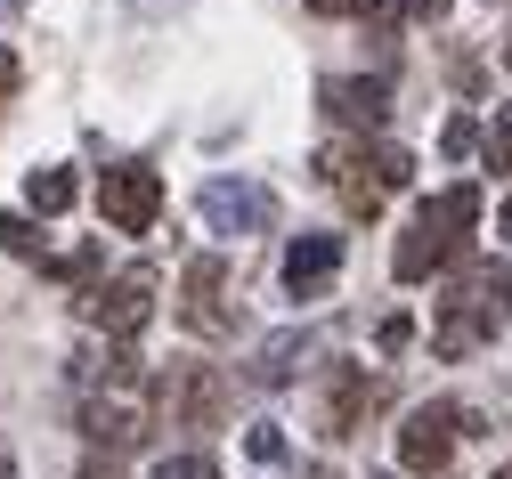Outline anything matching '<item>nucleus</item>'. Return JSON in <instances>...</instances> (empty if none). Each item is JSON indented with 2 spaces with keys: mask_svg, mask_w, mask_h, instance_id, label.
<instances>
[{
  "mask_svg": "<svg viewBox=\"0 0 512 479\" xmlns=\"http://www.w3.org/2000/svg\"><path fill=\"white\" fill-rule=\"evenodd\" d=\"M82 317L106 325V333H139L155 317V268H122L114 285H90L82 293Z\"/></svg>",
  "mask_w": 512,
  "mask_h": 479,
  "instance_id": "nucleus-8",
  "label": "nucleus"
},
{
  "mask_svg": "<svg viewBox=\"0 0 512 479\" xmlns=\"http://www.w3.org/2000/svg\"><path fill=\"white\" fill-rule=\"evenodd\" d=\"M0 244H9L17 260H41V236H33V220H25V212H9V220H0Z\"/></svg>",
  "mask_w": 512,
  "mask_h": 479,
  "instance_id": "nucleus-17",
  "label": "nucleus"
},
{
  "mask_svg": "<svg viewBox=\"0 0 512 479\" xmlns=\"http://www.w3.org/2000/svg\"><path fill=\"white\" fill-rule=\"evenodd\" d=\"M25 203H33L41 220H57V212H74V203H82V179L74 171H33L25 179Z\"/></svg>",
  "mask_w": 512,
  "mask_h": 479,
  "instance_id": "nucleus-15",
  "label": "nucleus"
},
{
  "mask_svg": "<svg viewBox=\"0 0 512 479\" xmlns=\"http://www.w3.org/2000/svg\"><path fill=\"white\" fill-rule=\"evenodd\" d=\"M504 236H512V203H504Z\"/></svg>",
  "mask_w": 512,
  "mask_h": 479,
  "instance_id": "nucleus-26",
  "label": "nucleus"
},
{
  "mask_svg": "<svg viewBox=\"0 0 512 479\" xmlns=\"http://www.w3.org/2000/svg\"><path fill=\"white\" fill-rule=\"evenodd\" d=\"M342 277V236H293L285 244V293L293 301H326Z\"/></svg>",
  "mask_w": 512,
  "mask_h": 479,
  "instance_id": "nucleus-11",
  "label": "nucleus"
},
{
  "mask_svg": "<svg viewBox=\"0 0 512 479\" xmlns=\"http://www.w3.org/2000/svg\"><path fill=\"white\" fill-rule=\"evenodd\" d=\"M179 325L187 333H236V309H228V268H220V252H196L187 260V277H179Z\"/></svg>",
  "mask_w": 512,
  "mask_h": 479,
  "instance_id": "nucleus-7",
  "label": "nucleus"
},
{
  "mask_svg": "<svg viewBox=\"0 0 512 479\" xmlns=\"http://www.w3.org/2000/svg\"><path fill=\"white\" fill-rule=\"evenodd\" d=\"M374 341H382V350H391V358H399V350H407V341H415V325H407V317H382V333H374Z\"/></svg>",
  "mask_w": 512,
  "mask_h": 479,
  "instance_id": "nucleus-21",
  "label": "nucleus"
},
{
  "mask_svg": "<svg viewBox=\"0 0 512 479\" xmlns=\"http://www.w3.org/2000/svg\"><path fill=\"white\" fill-rule=\"evenodd\" d=\"M204 220H212V236H261L277 220V195L252 187V179H212L204 187Z\"/></svg>",
  "mask_w": 512,
  "mask_h": 479,
  "instance_id": "nucleus-9",
  "label": "nucleus"
},
{
  "mask_svg": "<svg viewBox=\"0 0 512 479\" xmlns=\"http://www.w3.org/2000/svg\"><path fill=\"white\" fill-rule=\"evenodd\" d=\"M439 147H447V155H456V163H464V155L480 147V130H472V114H456V122H447V130H439Z\"/></svg>",
  "mask_w": 512,
  "mask_h": 479,
  "instance_id": "nucleus-20",
  "label": "nucleus"
},
{
  "mask_svg": "<svg viewBox=\"0 0 512 479\" xmlns=\"http://www.w3.org/2000/svg\"><path fill=\"white\" fill-rule=\"evenodd\" d=\"M98 212H106L114 236H155V220H163V179H155L147 163H114V171L98 179Z\"/></svg>",
  "mask_w": 512,
  "mask_h": 479,
  "instance_id": "nucleus-6",
  "label": "nucleus"
},
{
  "mask_svg": "<svg viewBox=\"0 0 512 479\" xmlns=\"http://www.w3.org/2000/svg\"><path fill=\"white\" fill-rule=\"evenodd\" d=\"M472 228H480V187H439L423 212L407 220V236H399V252H391V277L399 285H423V277H439V268H456L464 252H472Z\"/></svg>",
  "mask_w": 512,
  "mask_h": 479,
  "instance_id": "nucleus-1",
  "label": "nucleus"
},
{
  "mask_svg": "<svg viewBox=\"0 0 512 479\" xmlns=\"http://www.w3.org/2000/svg\"><path fill=\"white\" fill-rule=\"evenodd\" d=\"M155 398H163L171 431H220V423H228V382H220V366L179 358V366L155 382Z\"/></svg>",
  "mask_w": 512,
  "mask_h": 479,
  "instance_id": "nucleus-5",
  "label": "nucleus"
},
{
  "mask_svg": "<svg viewBox=\"0 0 512 479\" xmlns=\"http://www.w3.org/2000/svg\"><path fill=\"white\" fill-rule=\"evenodd\" d=\"M407 17H447V0H399Z\"/></svg>",
  "mask_w": 512,
  "mask_h": 479,
  "instance_id": "nucleus-24",
  "label": "nucleus"
},
{
  "mask_svg": "<svg viewBox=\"0 0 512 479\" xmlns=\"http://www.w3.org/2000/svg\"><path fill=\"white\" fill-rule=\"evenodd\" d=\"M82 479H90V471H82Z\"/></svg>",
  "mask_w": 512,
  "mask_h": 479,
  "instance_id": "nucleus-29",
  "label": "nucleus"
},
{
  "mask_svg": "<svg viewBox=\"0 0 512 479\" xmlns=\"http://www.w3.org/2000/svg\"><path fill=\"white\" fill-rule=\"evenodd\" d=\"M496 479H512V463H504V471H496Z\"/></svg>",
  "mask_w": 512,
  "mask_h": 479,
  "instance_id": "nucleus-28",
  "label": "nucleus"
},
{
  "mask_svg": "<svg viewBox=\"0 0 512 479\" xmlns=\"http://www.w3.org/2000/svg\"><path fill=\"white\" fill-rule=\"evenodd\" d=\"M131 9H171V0H131Z\"/></svg>",
  "mask_w": 512,
  "mask_h": 479,
  "instance_id": "nucleus-25",
  "label": "nucleus"
},
{
  "mask_svg": "<svg viewBox=\"0 0 512 479\" xmlns=\"http://www.w3.org/2000/svg\"><path fill=\"white\" fill-rule=\"evenodd\" d=\"M504 65H512V33H504Z\"/></svg>",
  "mask_w": 512,
  "mask_h": 479,
  "instance_id": "nucleus-27",
  "label": "nucleus"
},
{
  "mask_svg": "<svg viewBox=\"0 0 512 479\" xmlns=\"http://www.w3.org/2000/svg\"><path fill=\"white\" fill-rule=\"evenodd\" d=\"M9 98H17V57L0 49V114H9Z\"/></svg>",
  "mask_w": 512,
  "mask_h": 479,
  "instance_id": "nucleus-22",
  "label": "nucleus"
},
{
  "mask_svg": "<svg viewBox=\"0 0 512 479\" xmlns=\"http://www.w3.org/2000/svg\"><path fill=\"white\" fill-rule=\"evenodd\" d=\"M472 431H480V423L464 415L456 398H431V406H415V415L399 423V463L431 479V471H447V463H456V447H464Z\"/></svg>",
  "mask_w": 512,
  "mask_h": 479,
  "instance_id": "nucleus-4",
  "label": "nucleus"
},
{
  "mask_svg": "<svg viewBox=\"0 0 512 479\" xmlns=\"http://www.w3.org/2000/svg\"><path fill=\"white\" fill-rule=\"evenodd\" d=\"M317 179L342 195L350 220H374L382 203L415 179V163H407V147H391V139H374V147L358 139V147H326V155H317Z\"/></svg>",
  "mask_w": 512,
  "mask_h": 479,
  "instance_id": "nucleus-3",
  "label": "nucleus"
},
{
  "mask_svg": "<svg viewBox=\"0 0 512 479\" xmlns=\"http://www.w3.org/2000/svg\"><path fill=\"white\" fill-rule=\"evenodd\" d=\"M317 98H326V114H334V122H350V130H382V122H391V82L342 74V82H326Z\"/></svg>",
  "mask_w": 512,
  "mask_h": 479,
  "instance_id": "nucleus-12",
  "label": "nucleus"
},
{
  "mask_svg": "<svg viewBox=\"0 0 512 479\" xmlns=\"http://www.w3.org/2000/svg\"><path fill=\"white\" fill-rule=\"evenodd\" d=\"M309 9H317V17H358L366 0H309Z\"/></svg>",
  "mask_w": 512,
  "mask_h": 479,
  "instance_id": "nucleus-23",
  "label": "nucleus"
},
{
  "mask_svg": "<svg viewBox=\"0 0 512 479\" xmlns=\"http://www.w3.org/2000/svg\"><path fill=\"white\" fill-rule=\"evenodd\" d=\"M244 455H252V463H285V431H277V423H252V431H244Z\"/></svg>",
  "mask_w": 512,
  "mask_h": 479,
  "instance_id": "nucleus-16",
  "label": "nucleus"
},
{
  "mask_svg": "<svg viewBox=\"0 0 512 479\" xmlns=\"http://www.w3.org/2000/svg\"><path fill=\"white\" fill-rule=\"evenodd\" d=\"M155 479H220V463H204V455H163Z\"/></svg>",
  "mask_w": 512,
  "mask_h": 479,
  "instance_id": "nucleus-19",
  "label": "nucleus"
},
{
  "mask_svg": "<svg viewBox=\"0 0 512 479\" xmlns=\"http://www.w3.org/2000/svg\"><path fill=\"white\" fill-rule=\"evenodd\" d=\"M382 398V382L366 374V366H334L326 374V398H317V431L326 439H350V431H366V406Z\"/></svg>",
  "mask_w": 512,
  "mask_h": 479,
  "instance_id": "nucleus-10",
  "label": "nucleus"
},
{
  "mask_svg": "<svg viewBox=\"0 0 512 479\" xmlns=\"http://www.w3.org/2000/svg\"><path fill=\"white\" fill-rule=\"evenodd\" d=\"M488 171H504L512 179V106L496 114V130H488Z\"/></svg>",
  "mask_w": 512,
  "mask_h": 479,
  "instance_id": "nucleus-18",
  "label": "nucleus"
},
{
  "mask_svg": "<svg viewBox=\"0 0 512 479\" xmlns=\"http://www.w3.org/2000/svg\"><path fill=\"white\" fill-rule=\"evenodd\" d=\"M301 358H309V333L285 325V333H269L261 350H252V382H261V390H285V382L301 374Z\"/></svg>",
  "mask_w": 512,
  "mask_h": 479,
  "instance_id": "nucleus-14",
  "label": "nucleus"
},
{
  "mask_svg": "<svg viewBox=\"0 0 512 479\" xmlns=\"http://www.w3.org/2000/svg\"><path fill=\"white\" fill-rule=\"evenodd\" d=\"M82 431H90L98 447H114V455L147 439V423H139V406H131V398H90V406H82Z\"/></svg>",
  "mask_w": 512,
  "mask_h": 479,
  "instance_id": "nucleus-13",
  "label": "nucleus"
},
{
  "mask_svg": "<svg viewBox=\"0 0 512 479\" xmlns=\"http://www.w3.org/2000/svg\"><path fill=\"white\" fill-rule=\"evenodd\" d=\"M512 325V268L504 260H472L464 277H456V293L439 301V325H431V350L439 358H472L488 333H504Z\"/></svg>",
  "mask_w": 512,
  "mask_h": 479,
  "instance_id": "nucleus-2",
  "label": "nucleus"
}]
</instances>
